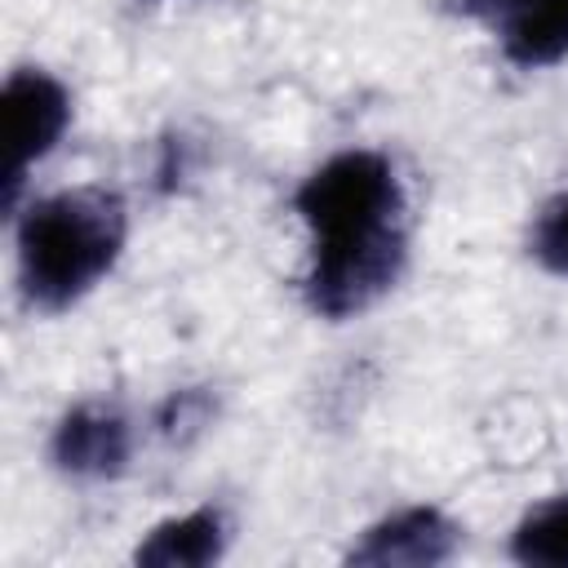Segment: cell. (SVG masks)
<instances>
[{
	"mask_svg": "<svg viewBox=\"0 0 568 568\" xmlns=\"http://www.w3.org/2000/svg\"><path fill=\"white\" fill-rule=\"evenodd\" d=\"M311 226L306 302L328 320L359 315L404 271V186L386 155L342 151L324 160L293 195Z\"/></svg>",
	"mask_w": 568,
	"mask_h": 568,
	"instance_id": "obj_1",
	"label": "cell"
},
{
	"mask_svg": "<svg viewBox=\"0 0 568 568\" xmlns=\"http://www.w3.org/2000/svg\"><path fill=\"white\" fill-rule=\"evenodd\" d=\"M124 200L102 186L58 191L27 209L18 226V280L31 306L62 311L80 302L124 248Z\"/></svg>",
	"mask_w": 568,
	"mask_h": 568,
	"instance_id": "obj_2",
	"label": "cell"
},
{
	"mask_svg": "<svg viewBox=\"0 0 568 568\" xmlns=\"http://www.w3.org/2000/svg\"><path fill=\"white\" fill-rule=\"evenodd\" d=\"M67 120H71V98H67V89L49 71L18 67L4 80V151H9V164H4V204L18 200L22 173L58 146Z\"/></svg>",
	"mask_w": 568,
	"mask_h": 568,
	"instance_id": "obj_3",
	"label": "cell"
},
{
	"mask_svg": "<svg viewBox=\"0 0 568 568\" xmlns=\"http://www.w3.org/2000/svg\"><path fill=\"white\" fill-rule=\"evenodd\" d=\"M133 430L111 404H80L53 430V462L75 479H111L129 466Z\"/></svg>",
	"mask_w": 568,
	"mask_h": 568,
	"instance_id": "obj_4",
	"label": "cell"
},
{
	"mask_svg": "<svg viewBox=\"0 0 568 568\" xmlns=\"http://www.w3.org/2000/svg\"><path fill=\"white\" fill-rule=\"evenodd\" d=\"M457 546V524L435 510V506H408L395 510L390 519L373 524L364 541L351 550V564H373V568H426L444 564Z\"/></svg>",
	"mask_w": 568,
	"mask_h": 568,
	"instance_id": "obj_5",
	"label": "cell"
},
{
	"mask_svg": "<svg viewBox=\"0 0 568 568\" xmlns=\"http://www.w3.org/2000/svg\"><path fill=\"white\" fill-rule=\"evenodd\" d=\"M501 53L524 67H550L568 58V0H524L501 18Z\"/></svg>",
	"mask_w": 568,
	"mask_h": 568,
	"instance_id": "obj_6",
	"label": "cell"
},
{
	"mask_svg": "<svg viewBox=\"0 0 568 568\" xmlns=\"http://www.w3.org/2000/svg\"><path fill=\"white\" fill-rule=\"evenodd\" d=\"M222 550H226V519L217 510H191V515L155 524L151 537L138 546V564L200 568V564L222 559Z\"/></svg>",
	"mask_w": 568,
	"mask_h": 568,
	"instance_id": "obj_7",
	"label": "cell"
},
{
	"mask_svg": "<svg viewBox=\"0 0 568 568\" xmlns=\"http://www.w3.org/2000/svg\"><path fill=\"white\" fill-rule=\"evenodd\" d=\"M510 555L519 564H541V568H568V493L541 501L528 510L510 537Z\"/></svg>",
	"mask_w": 568,
	"mask_h": 568,
	"instance_id": "obj_8",
	"label": "cell"
},
{
	"mask_svg": "<svg viewBox=\"0 0 568 568\" xmlns=\"http://www.w3.org/2000/svg\"><path fill=\"white\" fill-rule=\"evenodd\" d=\"M532 257L555 271V275H568V191L555 195L537 222H532Z\"/></svg>",
	"mask_w": 568,
	"mask_h": 568,
	"instance_id": "obj_9",
	"label": "cell"
},
{
	"mask_svg": "<svg viewBox=\"0 0 568 568\" xmlns=\"http://www.w3.org/2000/svg\"><path fill=\"white\" fill-rule=\"evenodd\" d=\"M466 9H475V13H493V18H506L510 9H519L524 0H462Z\"/></svg>",
	"mask_w": 568,
	"mask_h": 568,
	"instance_id": "obj_10",
	"label": "cell"
}]
</instances>
